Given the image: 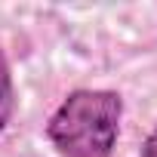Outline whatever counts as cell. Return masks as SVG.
I'll return each instance as SVG.
<instances>
[{"mask_svg":"<svg viewBox=\"0 0 157 157\" xmlns=\"http://www.w3.org/2000/svg\"><path fill=\"white\" fill-rule=\"evenodd\" d=\"M139 157H157V126L151 129V136L142 142V151H139Z\"/></svg>","mask_w":157,"mask_h":157,"instance_id":"3","label":"cell"},{"mask_svg":"<svg viewBox=\"0 0 157 157\" xmlns=\"http://www.w3.org/2000/svg\"><path fill=\"white\" fill-rule=\"evenodd\" d=\"M13 111H16V86H13V71H10L6 52L0 49V136H3V129L10 126Z\"/></svg>","mask_w":157,"mask_h":157,"instance_id":"2","label":"cell"},{"mask_svg":"<svg viewBox=\"0 0 157 157\" xmlns=\"http://www.w3.org/2000/svg\"><path fill=\"white\" fill-rule=\"evenodd\" d=\"M123 99L114 90H74L46 123V136L62 157H111L120 136Z\"/></svg>","mask_w":157,"mask_h":157,"instance_id":"1","label":"cell"}]
</instances>
